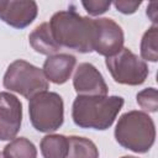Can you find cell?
Wrapping results in <instances>:
<instances>
[{"instance_id": "obj_17", "label": "cell", "mask_w": 158, "mask_h": 158, "mask_svg": "<svg viewBox=\"0 0 158 158\" xmlns=\"http://www.w3.org/2000/svg\"><path fill=\"white\" fill-rule=\"evenodd\" d=\"M137 104L148 112H156L158 109L157 90L154 88H146L137 94Z\"/></svg>"}, {"instance_id": "obj_6", "label": "cell", "mask_w": 158, "mask_h": 158, "mask_svg": "<svg viewBox=\"0 0 158 158\" xmlns=\"http://www.w3.org/2000/svg\"><path fill=\"white\" fill-rule=\"evenodd\" d=\"M105 64L112 79L125 85H139L144 83L149 73L147 63L125 47L116 54L107 57Z\"/></svg>"}, {"instance_id": "obj_11", "label": "cell", "mask_w": 158, "mask_h": 158, "mask_svg": "<svg viewBox=\"0 0 158 158\" xmlns=\"http://www.w3.org/2000/svg\"><path fill=\"white\" fill-rule=\"evenodd\" d=\"M77 59L72 54L58 53L49 56L43 63V73L47 80L54 84H64L72 75Z\"/></svg>"}, {"instance_id": "obj_2", "label": "cell", "mask_w": 158, "mask_h": 158, "mask_svg": "<svg viewBox=\"0 0 158 158\" xmlns=\"http://www.w3.org/2000/svg\"><path fill=\"white\" fill-rule=\"evenodd\" d=\"M123 99L112 96L78 95L72 106V118L81 128L106 130L111 127L123 106Z\"/></svg>"}, {"instance_id": "obj_18", "label": "cell", "mask_w": 158, "mask_h": 158, "mask_svg": "<svg viewBox=\"0 0 158 158\" xmlns=\"http://www.w3.org/2000/svg\"><path fill=\"white\" fill-rule=\"evenodd\" d=\"M81 5L84 6V9L88 11V14L93 15V16H98L101 15L104 12H106L111 5L110 1H98V0H89V1H83Z\"/></svg>"}, {"instance_id": "obj_14", "label": "cell", "mask_w": 158, "mask_h": 158, "mask_svg": "<svg viewBox=\"0 0 158 158\" xmlns=\"http://www.w3.org/2000/svg\"><path fill=\"white\" fill-rule=\"evenodd\" d=\"M68 143L69 148L67 158H99V149L89 138L69 136Z\"/></svg>"}, {"instance_id": "obj_7", "label": "cell", "mask_w": 158, "mask_h": 158, "mask_svg": "<svg viewBox=\"0 0 158 158\" xmlns=\"http://www.w3.org/2000/svg\"><path fill=\"white\" fill-rule=\"evenodd\" d=\"M96 35L94 42V51L101 56L111 57L120 52L123 47V31L118 23L112 19L102 17L94 19Z\"/></svg>"}, {"instance_id": "obj_13", "label": "cell", "mask_w": 158, "mask_h": 158, "mask_svg": "<svg viewBox=\"0 0 158 158\" xmlns=\"http://www.w3.org/2000/svg\"><path fill=\"white\" fill-rule=\"evenodd\" d=\"M41 153L43 158H67L68 156V137L63 135H47L42 138Z\"/></svg>"}, {"instance_id": "obj_10", "label": "cell", "mask_w": 158, "mask_h": 158, "mask_svg": "<svg viewBox=\"0 0 158 158\" xmlns=\"http://www.w3.org/2000/svg\"><path fill=\"white\" fill-rule=\"evenodd\" d=\"M38 7L35 1L0 0V20L15 28L28 26L37 16Z\"/></svg>"}, {"instance_id": "obj_3", "label": "cell", "mask_w": 158, "mask_h": 158, "mask_svg": "<svg viewBox=\"0 0 158 158\" xmlns=\"http://www.w3.org/2000/svg\"><path fill=\"white\" fill-rule=\"evenodd\" d=\"M116 142L126 149L136 153H146L156 139V126L151 116L143 111H128L123 114L115 128Z\"/></svg>"}, {"instance_id": "obj_19", "label": "cell", "mask_w": 158, "mask_h": 158, "mask_svg": "<svg viewBox=\"0 0 158 158\" xmlns=\"http://www.w3.org/2000/svg\"><path fill=\"white\" fill-rule=\"evenodd\" d=\"M114 5L117 9V11L128 15V14H133L139 7L141 1H115Z\"/></svg>"}, {"instance_id": "obj_22", "label": "cell", "mask_w": 158, "mask_h": 158, "mask_svg": "<svg viewBox=\"0 0 158 158\" xmlns=\"http://www.w3.org/2000/svg\"><path fill=\"white\" fill-rule=\"evenodd\" d=\"M0 158H5V157H4V154H2V152H0Z\"/></svg>"}, {"instance_id": "obj_20", "label": "cell", "mask_w": 158, "mask_h": 158, "mask_svg": "<svg viewBox=\"0 0 158 158\" xmlns=\"http://www.w3.org/2000/svg\"><path fill=\"white\" fill-rule=\"evenodd\" d=\"M157 6H158V2L157 1H153L148 5L147 7V16L151 19V21L156 25L157 23V15H158V11H157Z\"/></svg>"}, {"instance_id": "obj_4", "label": "cell", "mask_w": 158, "mask_h": 158, "mask_svg": "<svg viewBox=\"0 0 158 158\" xmlns=\"http://www.w3.org/2000/svg\"><path fill=\"white\" fill-rule=\"evenodd\" d=\"M2 84L5 89L15 91L28 100L49 88L43 70L23 59H16L7 67Z\"/></svg>"}, {"instance_id": "obj_16", "label": "cell", "mask_w": 158, "mask_h": 158, "mask_svg": "<svg viewBox=\"0 0 158 158\" xmlns=\"http://www.w3.org/2000/svg\"><path fill=\"white\" fill-rule=\"evenodd\" d=\"M141 57L143 60H158V27L153 25L149 27L141 41Z\"/></svg>"}, {"instance_id": "obj_8", "label": "cell", "mask_w": 158, "mask_h": 158, "mask_svg": "<svg viewBox=\"0 0 158 158\" xmlns=\"http://www.w3.org/2000/svg\"><path fill=\"white\" fill-rule=\"evenodd\" d=\"M22 122V104L7 91L0 93V141L16 137Z\"/></svg>"}, {"instance_id": "obj_5", "label": "cell", "mask_w": 158, "mask_h": 158, "mask_svg": "<svg viewBox=\"0 0 158 158\" xmlns=\"http://www.w3.org/2000/svg\"><path fill=\"white\" fill-rule=\"evenodd\" d=\"M28 114L32 126L40 132H54L64 120L62 96L53 91H42L32 96L28 102Z\"/></svg>"}, {"instance_id": "obj_21", "label": "cell", "mask_w": 158, "mask_h": 158, "mask_svg": "<svg viewBox=\"0 0 158 158\" xmlns=\"http://www.w3.org/2000/svg\"><path fill=\"white\" fill-rule=\"evenodd\" d=\"M121 158H137V157H133V156H123Z\"/></svg>"}, {"instance_id": "obj_12", "label": "cell", "mask_w": 158, "mask_h": 158, "mask_svg": "<svg viewBox=\"0 0 158 158\" xmlns=\"http://www.w3.org/2000/svg\"><path fill=\"white\" fill-rule=\"evenodd\" d=\"M28 41L31 47L41 54L44 56H53L60 49L59 44L53 38L51 27L48 22H43L38 25L28 36Z\"/></svg>"}, {"instance_id": "obj_9", "label": "cell", "mask_w": 158, "mask_h": 158, "mask_svg": "<svg viewBox=\"0 0 158 158\" xmlns=\"http://www.w3.org/2000/svg\"><path fill=\"white\" fill-rule=\"evenodd\" d=\"M73 86L78 95L106 96L107 85L101 73L90 63H80L73 77Z\"/></svg>"}, {"instance_id": "obj_15", "label": "cell", "mask_w": 158, "mask_h": 158, "mask_svg": "<svg viewBox=\"0 0 158 158\" xmlns=\"http://www.w3.org/2000/svg\"><path fill=\"white\" fill-rule=\"evenodd\" d=\"M2 154L5 158H37V149L26 137H17L4 147Z\"/></svg>"}, {"instance_id": "obj_1", "label": "cell", "mask_w": 158, "mask_h": 158, "mask_svg": "<svg viewBox=\"0 0 158 158\" xmlns=\"http://www.w3.org/2000/svg\"><path fill=\"white\" fill-rule=\"evenodd\" d=\"M53 38L59 47H65L79 53L94 51L96 27L94 19L80 16L73 10L56 12L49 20Z\"/></svg>"}]
</instances>
